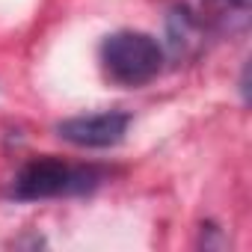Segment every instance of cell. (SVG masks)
Instances as JSON below:
<instances>
[{"mask_svg":"<svg viewBox=\"0 0 252 252\" xmlns=\"http://www.w3.org/2000/svg\"><path fill=\"white\" fill-rule=\"evenodd\" d=\"M104 172L98 166H77L60 158H33L12 178L9 196L18 202H42L60 196H80L101 184Z\"/></svg>","mask_w":252,"mask_h":252,"instance_id":"1","label":"cell"},{"mask_svg":"<svg viewBox=\"0 0 252 252\" xmlns=\"http://www.w3.org/2000/svg\"><path fill=\"white\" fill-rule=\"evenodd\" d=\"M107 80L125 89H137L155 80L163 68V48L155 36L140 30H119L101 42L98 51Z\"/></svg>","mask_w":252,"mask_h":252,"instance_id":"2","label":"cell"},{"mask_svg":"<svg viewBox=\"0 0 252 252\" xmlns=\"http://www.w3.org/2000/svg\"><path fill=\"white\" fill-rule=\"evenodd\" d=\"M128 125H131L128 113L104 110V113H86V116H74V119L60 122L57 134L77 149H113L125 140Z\"/></svg>","mask_w":252,"mask_h":252,"instance_id":"3","label":"cell"}]
</instances>
